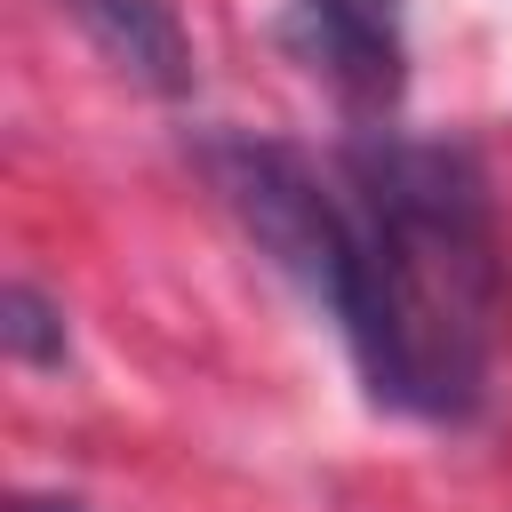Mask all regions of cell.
I'll return each mask as SVG.
<instances>
[{
  "mask_svg": "<svg viewBox=\"0 0 512 512\" xmlns=\"http://www.w3.org/2000/svg\"><path fill=\"white\" fill-rule=\"evenodd\" d=\"M288 48L336 88V104L360 128H384L408 96L400 0H288Z\"/></svg>",
  "mask_w": 512,
  "mask_h": 512,
  "instance_id": "3957f363",
  "label": "cell"
},
{
  "mask_svg": "<svg viewBox=\"0 0 512 512\" xmlns=\"http://www.w3.org/2000/svg\"><path fill=\"white\" fill-rule=\"evenodd\" d=\"M208 184L224 192V208L240 216V232L312 296L328 304L336 288V256H344V192L336 168L320 176L312 152L272 144V136H208L200 144Z\"/></svg>",
  "mask_w": 512,
  "mask_h": 512,
  "instance_id": "7a4b0ae2",
  "label": "cell"
},
{
  "mask_svg": "<svg viewBox=\"0 0 512 512\" xmlns=\"http://www.w3.org/2000/svg\"><path fill=\"white\" fill-rule=\"evenodd\" d=\"M16 512H80V496H16Z\"/></svg>",
  "mask_w": 512,
  "mask_h": 512,
  "instance_id": "8992f818",
  "label": "cell"
},
{
  "mask_svg": "<svg viewBox=\"0 0 512 512\" xmlns=\"http://www.w3.org/2000/svg\"><path fill=\"white\" fill-rule=\"evenodd\" d=\"M0 344L16 368H64L72 360V336H64V304L32 280H8L0 296Z\"/></svg>",
  "mask_w": 512,
  "mask_h": 512,
  "instance_id": "5b68a950",
  "label": "cell"
},
{
  "mask_svg": "<svg viewBox=\"0 0 512 512\" xmlns=\"http://www.w3.org/2000/svg\"><path fill=\"white\" fill-rule=\"evenodd\" d=\"M56 8L104 48V64L144 80L152 96H184L192 88V40H184L168 0H56Z\"/></svg>",
  "mask_w": 512,
  "mask_h": 512,
  "instance_id": "277c9868",
  "label": "cell"
},
{
  "mask_svg": "<svg viewBox=\"0 0 512 512\" xmlns=\"http://www.w3.org/2000/svg\"><path fill=\"white\" fill-rule=\"evenodd\" d=\"M344 256L328 312L376 408L472 424L512 320L496 192L472 144L360 128L336 152Z\"/></svg>",
  "mask_w": 512,
  "mask_h": 512,
  "instance_id": "6da1fadb",
  "label": "cell"
}]
</instances>
